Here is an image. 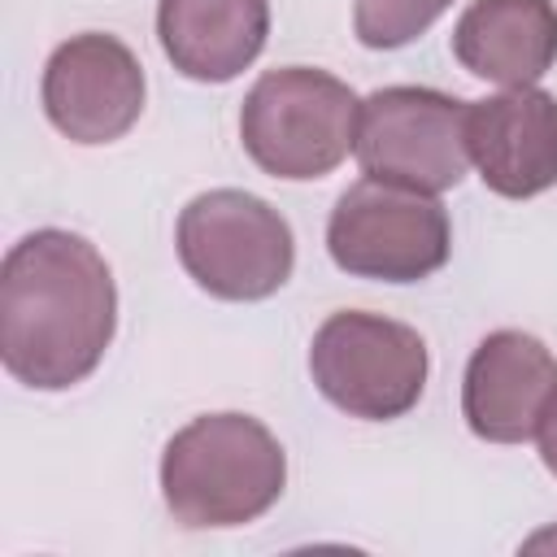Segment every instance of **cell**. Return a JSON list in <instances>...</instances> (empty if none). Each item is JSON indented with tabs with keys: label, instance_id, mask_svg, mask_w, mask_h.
I'll use <instances>...</instances> for the list:
<instances>
[{
	"label": "cell",
	"instance_id": "obj_1",
	"mask_svg": "<svg viewBox=\"0 0 557 557\" xmlns=\"http://www.w3.org/2000/svg\"><path fill=\"white\" fill-rule=\"evenodd\" d=\"M117 331L109 261L74 231L22 235L0 265V361L35 392L83 383Z\"/></svg>",
	"mask_w": 557,
	"mask_h": 557
},
{
	"label": "cell",
	"instance_id": "obj_2",
	"mask_svg": "<svg viewBox=\"0 0 557 557\" xmlns=\"http://www.w3.org/2000/svg\"><path fill=\"white\" fill-rule=\"evenodd\" d=\"M287 483L283 444L248 413H200L161 453V496L191 531L244 527L261 518Z\"/></svg>",
	"mask_w": 557,
	"mask_h": 557
},
{
	"label": "cell",
	"instance_id": "obj_3",
	"mask_svg": "<svg viewBox=\"0 0 557 557\" xmlns=\"http://www.w3.org/2000/svg\"><path fill=\"white\" fill-rule=\"evenodd\" d=\"M357 91L313 65L265 70L239 109L244 152L287 183L326 178L357 148Z\"/></svg>",
	"mask_w": 557,
	"mask_h": 557
},
{
	"label": "cell",
	"instance_id": "obj_4",
	"mask_svg": "<svg viewBox=\"0 0 557 557\" xmlns=\"http://www.w3.org/2000/svg\"><path fill=\"white\" fill-rule=\"evenodd\" d=\"M178 261L218 300H265L296 265V239L287 218L239 187H213L187 200L178 213Z\"/></svg>",
	"mask_w": 557,
	"mask_h": 557
},
{
	"label": "cell",
	"instance_id": "obj_5",
	"mask_svg": "<svg viewBox=\"0 0 557 557\" xmlns=\"http://www.w3.org/2000/svg\"><path fill=\"white\" fill-rule=\"evenodd\" d=\"M426 370L431 361L422 335L396 318L366 309L331 313L309 344L313 387L335 409L366 422L405 418L422 400Z\"/></svg>",
	"mask_w": 557,
	"mask_h": 557
},
{
	"label": "cell",
	"instance_id": "obj_6",
	"mask_svg": "<svg viewBox=\"0 0 557 557\" xmlns=\"http://www.w3.org/2000/svg\"><path fill=\"white\" fill-rule=\"evenodd\" d=\"M326 252L352 278L418 283L448 261L453 231L440 196L361 178L326 218Z\"/></svg>",
	"mask_w": 557,
	"mask_h": 557
},
{
	"label": "cell",
	"instance_id": "obj_7",
	"mask_svg": "<svg viewBox=\"0 0 557 557\" xmlns=\"http://www.w3.org/2000/svg\"><path fill=\"white\" fill-rule=\"evenodd\" d=\"M466 109L435 87H379L361 100L357 161L366 178L396 183L409 191H453L470 170Z\"/></svg>",
	"mask_w": 557,
	"mask_h": 557
},
{
	"label": "cell",
	"instance_id": "obj_8",
	"mask_svg": "<svg viewBox=\"0 0 557 557\" xmlns=\"http://www.w3.org/2000/svg\"><path fill=\"white\" fill-rule=\"evenodd\" d=\"M44 113L74 144H113L144 113V65L117 35H70L44 65Z\"/></svg>",
	"mask_w": 557,
	"mask_h": 557
},
{
	"label": "cell",
	"instance_id": "obj_9",
	"mask_svg": "<svg viewBox=\"0 0 557 557\" xmlns=\"http://www.w3.org/2000/svg\"><path fill=\"white\" fill-rule=\"evenodd\" d=\"M466 148L483 187L505 200L557 187V96L531 83L470 100Z\"/></svg>",
	"mask_w": 557,
	"mask_h": 557
},
{
	"label": "cell",
	"instance_id": "obj_10",
	"mask_svg": "<svg viewBox=\"0 0 557 557\" xmlns=\"http://www.w3.org/2000/svg\"><path fill=\"white\" fill-rule=\"evenodd\" d=\"M557 396V357L527 331H492L466 361L461 413L487 444H522Z\"/></svg>",
	"mask_w": 557,
	"mask_h": 557
},
{
	"label": "cell",
	"instance_id": "obj_11",
	"mask_svg": "<svg viewBox=\"0 0 557 557\" xmlns=\"http://www.w3.org/2000/svg\"><path fill=\"white\" fill-rule=\"evenodd\" d=\"M453 57L474 78L531 87L557 61L553 0H474L453 26Z\"/></svg>",
	"mask_w": 557,
	"mask_h": 557
},
{
	"label": "cell",
	"instance_id": "obj_12",
	"mask_svg": "<svg viewBox=\"0 0 557 557\" xmlns=\"http://www.w3.org/2000/svg\"><path fill=\"white\" fill-rule=\"evenodd\" d=\"M157 35L178 74L231 83L265 48L270 0H161Z\"/></svg>",
	"mask_w": 557,
	"mask_h": 557
},
{
	"label": "cell",
	"instance_id": "obj_13",
	"mask_svg": "<svg viewBox=\"0 0 557 557\" xmlns=\"http://www.w3.org/2000/svg\"><path fill=\"white\" fill-rule=\"evenodd\" d=\"M453 0H352V30L366 48L413 44Z\"/></svg>",
	"mask_w": 557,
	"mask_h": 557
},
{
	"label": "cell",
	"instance_id": "obj_14",
	"mask_svg": "<svg viewBox=\"0 0 557 557\" xmlns=\"http://www.w3.org/2000/svg\"><path fill=\"white\" fill-rule=\"evenodd\" d=\"M535 435H540V461L557 474V396H553V405H548V413H544Z\"/></svg>",
	"mask_w": 557,
	"mask_h": 557
},
{
	"label": "cell",
	"instance_id": "obj_15",
	"mask_svg": "<svg viewBox=\"0 0 557 557\" xmlns=\"http://www.w3.org/2000/svg\"><path fill=\"white\" fill-rule=\"evenodd\" d=\"M544 544H557V531H544V535H535V540H527V548H544Z\"/></svg>",
	"mask_w": 557,
	"mask_h": 557
}]
</instances>
